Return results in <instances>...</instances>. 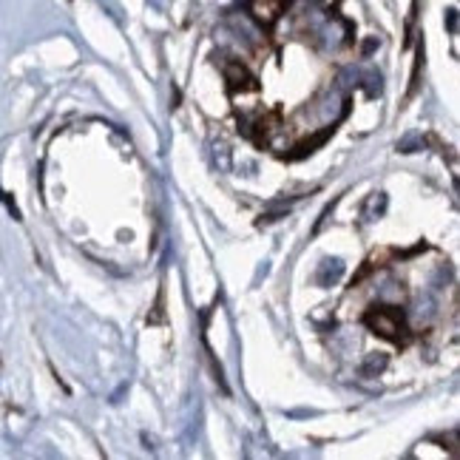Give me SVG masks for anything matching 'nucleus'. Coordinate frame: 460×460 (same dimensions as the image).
<instances>
[{
    "label": "nucleus",
    "instance_id": "obj_1",
    "mask_svg": "<svg viewBox=\"0 0 460 460\" xmlns=\"http://www.w3.org/2000/svg\"><path fill=\"white\" fill-rule=\"evenodd\" d=\"M364 324L375 335H381L392 344L406 341V321H403V313L398 307H372L364 313Z\"/></svg>",
    "mask_w": 460,
    "mask_h": 460
},
{
    "label": "nucleus",
    "instance_id": "obj_2",
    "mask_svg": "<svg viewBox=\"0 0 460 460\" xmlns=\"http://www.w3.org/2000/svg\"><path fill=\"white\" fill-rule=\"evenodd\" d=\"M224 83H227V91H256L259 88V83H256V77L251 74V69L248 66H242L239 60H227L224 63Z\"/></svg>",
    "mask_w": 460,
    "mask_h": 460
},
{
    "label": "nucleus",
    "instance_id": "obj_3",
    "mask_svg": "<svg viewBox=\"0 0 460 460\" xmlns=\"http://www.w3.org/2000/svg\"><path fill=\"white\" fill-rule=\"evenodd\" d=\"M287 6V0H251V15L262 26H273Z\"/></svg>",
    "mask_w": 460,
    "mask_h": 460
},
{
    "label": "nucleus",
    "instance_id": "obj_4",
    "mask_svg": "<svg viewBox=\"0 0 460 460\" xmlns=\"http://www.w3.org/2000/svg\"><path fill=\"white\" fill-rule=\"evenodd\" d=\"M333 131H335V125H327V128H324V131H318L313 139H304V142H299V145H296V154H293V159H301V156L313 154L318 145H324V142L333 137Z\"/></svg>",
    "mask_w": 460,
    "mask_h": 460
},
{
    "label": "nucleus",
    "instance_id": "obj_5",
    "mask_svg": "<svg viewBox=\"0 0 460 460\" xmlns=\"http://www.w3.org/2000/svg\"><path fill=\"white\" fill-rule=\"evenodd\" d=\"M341 273H344V265H338V262H327V265L318 270V276H316V279H318V284H321V287H327L330 282H338V279H341Z\"/></svg>",
    "mask_w": 460,
    "mask_h": 460
},
{
    "label": "nucleus",
    "instance_id": "obj_6",
    "mask_svg": "<svg viewBox=\"0 0 460 460\" xmlns=\"http://www.w3.org/2000/svg\"><path fill=\"white\" fill-rule=\"evenodd\" d=\"M420 66H423V43L418 46V54H415V69H412V83H409V94H406V97H412V94L418 91V80H420Z\"/></svg>",
    "mask_w": 460,
    "mask_h": 460
},
{
    "label": "nucleus",
    "instance_id": "obj_7",
    "mask_svg": "<svg viewBox=\"0 0 460 460\" xmlns=\"http://www.w3.org/2000/svg\"><path fill=\"white\" fill-rule=\"evenodd\" d=\"M418 9H420V0H412V9H409V18H406V40H403V46H412V32H415V21H418Z\"/></svg>",
    "mask_w": 460,
    "mask_h": 460
},
{
    "label": "nucleus",
    "instance_id": "obj_8",
    "mask_svg": "<svg viewBox=\"0 0 460 460\" xmlns=\"http://www.w3.org/2000/svg\"><path fill=\"white\" fill-rule=\"evenodd\" d=\"M162 321H165V290H159L156 307H154V313L148 316V324H162Z\"/></svg>",
    "mask_w": 460,
    "mask_h": 460
},
{
    "label": "nucleus",
    "instance_id": "obj_9",
    "mask_svg": "<svg viewBox=\"0 0 460 460\" xmlns=\"http://www.w3.org/2000/svg\"><path fill=\"white\" fill-rule=\"evenodd\" d=\"M335 205H338V199H333V205H327V207H324V213H321V219H318V224L313 227V234H321V227L327 224V219H330V213H333V207H335Z\"/></svg>",
    "mask_w": 460,
    "mask_h": 460
},
{
    "label": "nucleus",
    "instance_id": "obj_10",
    "mask_svg": "<svg viewBox=\"0 0 460 460\" xmlns=\"http://www.w3.org/2000/svg\"><path fill=\"white\" fill-rule=\"evenodd\" d=\"M386 367V358H372L367 367H364V375H372V372H381Z\"/></svg>",
    "mask_w": 460,
    "mask_h": 460
}]
</instances>
